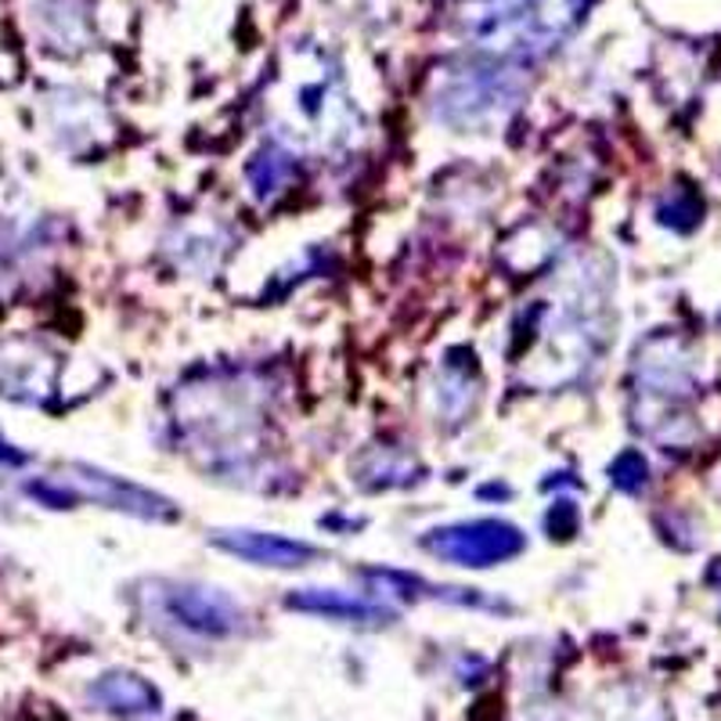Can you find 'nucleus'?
Masks as SVG:
<instances>
[{"label":"nucleus","instance_id":"obj_1","mask_svg":"<svg viewBox=\"0 0 721 721\" xmlns=\"http://www.w3.org/2000/svg\"><path fill=\"white\" fill-rule=\"evenodd\" d=\"M581 8L585 0H469L466 22L488 47L527 55L570 33Z\"/></svg>","mask_w":721,"mask_h":721},{"label":"nucleus","instance_id":"obj_2","mask_svg":"<svg viewBox=\"0 0 721 721\" xmlns=\"http://www.w3.org/2000/svg\"><path fill=\"white\" fill-rule=\"evenodd\" d=\"M523 534L513 523L502 520H473V523H455V527L433 531L426 537V548L433 556L451 559L458 567H494L523 553Z\"/></svg>","mask_w":721,"mask_h":721},{"label":"nucleus","instance_id":"obj_3","mask_svg":"<svg viewBox=\"0 0 721 721\" xmlns=\"http://www.w3.org/2000/svg\"><path fill=\"white\" fill-rule=\"evenodd\" d=\"M170 610L174 618H181L195 632H206V635H217V632H231L234 621L242 618L234 610V602L228 596H220L217 588H177L170 596Z\"/></svg>","mask_w":721,"mask_h":721},{"label":"nucleus","instance_id":"obj_4","mask_svg":"<svg viewBox=\"0 0 721 721\" xmlns=\"http://www.w3.org/2000/svg\"><path fill=\"white\" fill-rule=\"evenodd\" d=\"M217 545L228 553L264 562V567H304L307 559H314V548L304 542H288L278 534H256V531H225L217 534Z\"/></svg>","mask_w":721,"mask_h":721},{"label":"nucleus","instance_id":"obj_5","mask_svg":"<svg viewBox=\"0 0 721 721\" xmlns=\"http://www.w3.org/2000/svg\"><path fill=\"white\" fill-rule=\"evenodd\" d=\"M293 607L318 610V613H343V618H372L375 613L372 607H364V602H358V599H343L336 592H314V588H310V596L293 599Z\"/></svg>","mask_w":721,"mask_h":721}]
</instances>
